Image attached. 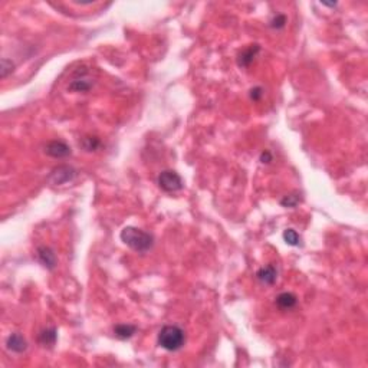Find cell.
<instances>
[{
    "label": "cell",
    "mask_w": 368,
    "mask_h": 368,
    "mask_svg": "<svg viewBox=\"0 0 368 368\" xmlns=\"http://www.w3.org/2000/svg\"><path fill=\"white\" fill-rule=\"evenodd\" d=\"M120 238L123 240L124 245H127L130 249L138 252V253H146L148 252L152 247L154 243V238L150 233L138 229V227H132V226H127L121 230Z\"/></svg>",
    "instance_id": "cell-1"
},
{
    "label": "cell",
    "mask_w": 368,
    "mask_h": 368,
    "mask_svg": "<svg viewBox=\"0 0 368 368\" xmlns=\"http://www.w3.org/2000/svg\"><path fill=\"white\" fill-rule=\"evenodd\" d=\"M184 343L186 334L177 325H166L158 332V345L167 351H178Z\"/></svg>",
    "instance_id": "cell-2"
},
{
    "label": "cell",
    "mask_w": 368,
    "mask_h": 368,
    "mask_svg": "<svg viewBox=\"0 0 368 368\" xmlns=\"http://www.w3.org/2000/svg\"><path fill=\"white\" fill-rule=\"evenodd\" d=\"M183 186H184L183 178L180 177V174L173 170H164L158 175V187L166 193L178 192L183 189Z\"/></svg>",
    "instance_id": "cell-3"
},
{
    "label": "cell",
    "mask_w": 368,
    "mask_h": 368,
    "mask_svg": "<svg viewBox=\"0 0 368 368\" xmlns=\"http://www.w3.org/2000/svg\"><path fill=\"white\" fill-rule=\"evenodd\" d=\"M76 175V172L69 167V166H59L56 169L52 170V173L49 175V180L53 184H65L68 181H71L74 177Z\"/></svg>",
    "instance_id": "cell-4"
},
{
    "label": "cell",
    "mask_w": 368,
    "mask_h": 368,
    "mask_svg": "<svg viewBox=\"0 0 368 368\" xmlns=\"http://www.w3.org/2000/svg\"><path fill=\"white\" fill-rule=\"evenodd\" d=\"M45 152L49 157H53V158H65L71 154V148H69V146H66L64 141H50L45 147Z\"/></svg>",
    "instance_id": "cell-5"
},
{
    "label": "cell",
    "mask_w": 368,
    "mask_h": 368,
    "mask_svg": "<svg viewBox=\"0 0 368 368\" xmlns=\"http://www.w3.org/2000/svg\"><path fill=\"white\" fill-rule=\"evenodd\" d=\"M259 50V45H250V46H247L246 49H243L238 58L239 66H240V68H247V66L253 62V59L256 58V55H258Z\"/></svg>",
    "instance_id": "cell-6"
},
{
    "label": "cell",
    "mask_w": 368,
    "mask_h": 368,
    "mask_svg": "<svg viewBox=\"0 0 368 368\" xmlns=\"http://www.w3.org/2000/svg\"><path fill=\"white\" fill-rule=\"evenodd\" d=\"M38 259L48 269H53L56 266V255L53 253V250L48 246H41L38 249Z\"/></svg>",
    "instance_id": "cell-7"
},
{
    "label": "cell",
    "mask_w": 368,
    "mask_h": 368,
    "mask_svg": "<svg viewBox=\"0 0 368 368\" xmlns=\"http://www.w3.org/2000/svg\"><path fill=\"white\" fill-rule=\"evenodd\" d=\"M256 276L263 285H273L278 279V269L273 265H268L258 270Z\"/></svg>",
    "instance_id": "cell-8"
},
{
    "label": "cell",
    "mask_w": 368,
    "mask_h": 368,
    "mask_svg": "<svg viewBox=\"0 0 368 368\" xmlns=\"http://www.w3.org/2000/svg\"><path fill=\"white\" fill-rule=\"evenodd\" d=\"M6 346L12 352L22 354L23 351H26V348H27V343L21 334H12L6 341Z\"/></svg>",
    "instance_id": "cell-9"
},
{
    "label": "cell",
    "mask_w": 368,
    "mask_h": 368,
    "mask_svg": "<svg viewBox=\"0 0 368 368\" xmlns=\"http://www.w3.org/2000/svg\"><path fill=\"white\" fill-rule=\"evenodd\" d=\"M296 303H298V298L291 292H283L281 295H278V298H276V305L282 311H289V309L295 308Z\"/></svg>",
    "instance_id": "cell-10"
},
{
    "label": "cell",
    "mask_w": 368,
    "mask_h": 368,
    "mask_svg": "<svg viewBox=\"0 0 368 368\" xmlns=\"http://www.w3.org/2000/svg\"><path fill=\"white\" fill-rule=\"evenodd\" d=\"M137 331V326L131 324H118L114 328V334L120 340H128Z\"/></svg>",
    "instance_id": "cell-11"
},
{
    "label": "cell",
    "mask_w": 368,
    "mask_h": 368,
    "mask_svg": "<svg viewBox=\"0 0 368 368\" xmlns=\"http://www.w3.org/2000/svg\"><path fill=\"white\" fill-rule=\"evenodd\" d=\"M58 338V331L55 328H46L39 334V343L44 346L55 345Z\"/></svg>",
    "instance_id": "cell-12"
},
{
    "label": "cell",
    "mask_w": 368,
    "mask_h": 368,
    "mask_svg": "<svg viewBox=\"0 0 368 368\" xmlns=\"http://www.w3.org/2000/svg\"><path fill=\"white\" fill-rule=\"evenodd\" d=\"M91 88H92V82L89 79H87V78L81 76L78 79H74L68 89L74 91V92H87Z\"/></svg>",
    "instance_id": "cell-13"
},
{
    "label": "cell",
    "mask_w": 368,
    "mask_h": 368,
    "mask_svg": "<svg viewBox=\"0 0 368 368\" xmlns=\"http://www.w3.org/2000/svg\"><path fill=\"white\" fill-rule=\"evenodd\" d=\"M81 147L85 150V151H95V150H98L99 148V146H101V141H99V138L98 137H84L82 140H81Z\"/></svg>",
    "instance_id": "cell-14"
},
{
    "label": "cell",
    "mask_w": 368,
    "mask_h": 368,
    "mask_svg": "<svg viewBox=\"0 0 368 368\" xmlns=\"http://www.w3.org/2000/svg\"><path fill=\"white\" fill-rule=\"evenodd\" d=\"M283 240L289 245V246H298L301 243V236L298 235L296 230L294 229H286L283 232Z\"/></svg>",
    "instance_id": "cell-15"
},
{
    "label": "cell",
    "mask_w": 368,
    "mask_h": 368,
    "mask_svg": "<svg viewBox=\"0 0 368 368\" xmlns=\"http://www.w3.org/2000/svg\"><path fill=\"white\" fill-rule=\"evenodd\" d=\"M13 62L12 61H9V59H6V58H3L1 59V68H0V76L4 79L9 74H12L13 72Z\"/></svg>",
    "instance_id": "cell-16"
},
{
    "label": "cell",
    "mask_w": 368,
    "mask_h": 368,
    "mask_svg": "<svg viewBox=\"0 0 368 368\" xmlns=\"http://www.w3.org/2000/svg\"><path fill=\"white\" fill-rule=\"evenodd\" d=\"M299 203V197L298 195H289L286 196L285 198H282L281 204L283 207H295Z\"/></svg>",
    "instance_id": "cell-17"
},
{
    "label": "cell",
    "mask_w": 368,
    "mask_h": 368,
    "mask_svg": "<svg viewBox=\"0 0 368 368\" xmlns=\"http://www.w3.org/2000/svg\"><path fill=\"white\" fill-rule=\"evenodd\" d=\"M286 25V16L285 15H276L272 21H270V27L273 29H282Z\"/></svg>",
    "instance_id": "cell-18"
},
{
    "label": "cell",
    "mask_w": 368,
    "mask_h": 368,
    "mask_svg": "<svg viewBox=\"0 0 368 368\" xmlns=\"http://www.w3.org/2000/svg\"><path fill=\"white\" fill-rule=\"evenodd\" d=\"M262 97H263V89L260 87L250 89V98H252L253 101H259Z\"/></svg>",
    "instance_id": "cell-19"
},
{
    "label": "cell",
    "mask_w": 368,
    "mask_h": 368,
    "mask_svg": "<svg viewBox=\"0 0 368 368\" xmlns=\"http://www.w3.org/2000/svg\"><path fill=\"white\" fill-rule=\"evenodd\" d=\"M260 161L262 163H266V164H269L270 161H272V154L269 151H263L260 154Z\"/></svg>",
    "instance_id": "cell-20"
}]
</instances>
